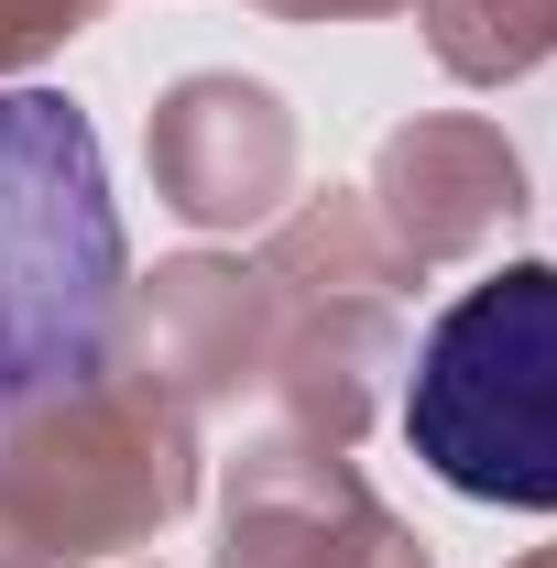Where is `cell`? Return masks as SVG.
Instances as JSON below:
<instances>
[{
    "label": "cell",
    "instance_id": "obj_1",
    "mask_svg": "<svg viewBox=\"0 0 557 568\" xmlns=\"http://www.w3.org/2000/svg\"><path fill=\"white\" fill-rule=\"evenodd\" d=\"M121 197L67 88H0V437L110 361L121 328Z\"/></svg>",
    "mask_w": 557,
    "mask_h": 568
},
{
    "label": "cell",
    "instance_id": "obj_2",
    "mask_svg": "<svg viewBox=\"0 0 557 568\" xmlns=\"http://www.w3.org/2000/svg\"><path fill=\"white\" fill-rule=\"evenodd\" d=\"M405 448L470 503L557 514V263H503L437 306L405 383Z\"/></svg>",
    "mask_w": 557,
    "mask_h": 568
}]
</instances>
